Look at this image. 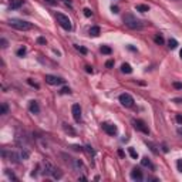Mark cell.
I'll return each mask as SVG.
<instances>
[{"mask_svg":"<svg viewBox=\"0 0 182 182\" xmlns=\"http://www.w3.org/2000/svg\"><path fill=\"white\" fill-rule=\"evenodd\" d=\"M124 24L131 30H141L144 27V21L138 19L137 16H134L132 13H128V14L124 16Z\"/></svg>","mask_w":182,"mask_h":182,"instance_id":"1","label":"cell"},{"mask_svg":"<svg viewBox=\"0 0 182 182\" xmlns=\"http://www.w3.org/2000/svg\"><path fill=\"white\" fill-rule=\"evenodd\" d=\"M9 26L16 30H20V31H27L33 29V24L27 20H21V19H12L9 20Z\"/></svg>","mask_w":182,"mask_h":182,"instance_id":"2","label":"cell"},{"mask_svg":"<svg viewBox=\"0 0 182 182\" xmlns=\"http://www.w3.org/2000/svg\"><path fill=\"white\" fill-rule=\"evenodd\" d=\"M43 172H44V175H47V176H51V178L54 179H60L63 176V172L58 168H56L53 164L50 162H46L44 164V169H43Z\"/></svg>","mask_w":182,"mask_h":182,"instance_id":"3","label":"cell"},{"mask_svg":"<svg viewBox=\"0 0 182 182\" xmlns=\"http://www.w3.org/2000/svg\"><path fill=\"white\" fill-rule=\"evenodd\" d=\"M56 20H57V23L60 24L64 30H67V31L73 30V24H71V20L68 19V16L63 14V13H56Z\"/></svg>","mask_w":182,"mask_h":182,"instance_id":"4","label":"cell"},{"mask_svg":"<svg viewBox=\"0 0 182 182\" xmlns=\"http://www.w3.org/2000/svg\"><path fill=\"white\" fill-rule=\"evenodd\" d=\"M118 100H120V103H121V105L122 107H125V108H131V107H134V98H132V95L131 94H128V93H122L118 97Z\"/></svg>","mask_w":182,"mask_h":182,"instance_id":"5","label":"cell"},{"mask_svg":"<svg viewBox=\"0 0 182 182\" xmlns=\"http://www.w3.org/2000/svg\"><path fill=\"white\" fill-rule=\"evenodd\" d=\"M132 125H134V128H135L137 131L142 132V134H145V135H149V128H148V125L145 124V121L132 120Z\"/></svg>","mask_w":182,"mask_h":182,"instance_id":"6","label":"cell"},{"mask_svg":"<svg viewBox=\"0 0 182 182\" xmlns=\"http://www.w3.org/2000/svg\"><path fill=\"white\" fill-rule=\"evenodd\" d=\"M101 128H103V131L105 134H108V135L114 137L118 134V128H117L115 124H111V122H101Z\"/></svg>","mask_w":182,"mask_h":182,"instance_id":"7","label":"cell"},{"mask_svg":"<svg viewBox=\"0 0 182 182\" xmlns=\"http://www.w3.org/2000/svg\"><path fill=\"white\" fill-rule=\"evenodd\" d=\"M44 80H46L47 84H50V85H61V84H64V80H63L61 77L51 76V74H47Z\"/></svg>","mask_w":182,"mask_h":182,"instance_id":"8","label":"cell"},{"mask_svg":"<svg viewBox=\"0 0 182 182\" xmlns=\"http://www.w3.org/2000/svg\"><path fill=\"white\" fill-rule=\"evenodd\" d=\"M71 114H73V118L76 122H80V121H81V107H80V104H73V107H71Z\"/></svg>","mask_w":182,"mask_h":182,"instance_id":"9","label":"cell"},{"mask_svg":"<svg viewBox=\"0 0 182 182\" xmlns=\"http://www.w3.org/2000/svg\"><path fill=\"white\" fill-rule=\"evenodd\" d=\"M130 176H131L132 181H142L144 179V174L141 168H132V171L130 172Z\"/></svg>","mask_w":182,"mask_h":182,"instance_id":"10","label":"cell"},{"mask_svg":"<svg viewBox=\"0 0 182 182\" xmlns=\"http://www.w3.org/2000/svg\"><path fill=\"white\" fill-rule=\"evenodd\" d=\"M29 110H30L31 114H39L40 112V105L39 103L36 100H31L30 103H29Z\"/></svg>","mask_w":182,"mask_h":182,"instance_id":"11","label":"cell"},{"mask_svg":"<svg viewBox=\"0 0 182 182\" xmlns=\"http://www.w3.org/2000/svg\"><path fill=\"white\" fill-rule=\"evenodd\" d=\"M74 168L77 171H80V172H87V168H85V165L83 164V161H80V159H74Z\"/></svg>","mask_w":182,"mask_h":182,"instance_id":"12","label":"cell"},{"mask_svg":"<svg viewBox=\"0 0 182 182\" xmlns=\"http://www.w3.org/2000/svg\"><path fill=\"white\" fill-rule=\"evenodd\" d=\"M100 33H101V29L98 27V26H93V27L88 30V34L93 36V37H97V36H100Z\"/></svg>","mask_w":182,"mask_h":182,"instance_id":"13","label":"cell"},{"mask_svg":"<svg viewBox=\"0 0 182 182\" xmlns=\"http://www.w3.org/2000/svg\"><path fill=\"white\" fill-rule=\"evenodd\" d=\"M24 3V0H12V3H10V9L12 10H14V9H19L21 7Z\"/></svg>","mask_w":182,"mask_h":182,"instance_id":"14","label":"cell"},{"mask_svg":"<svg viewBox=\"0 0 182 182\" xmlns=\"http://www.w3.org/2000/svg\"><path fill=\"white\" fill-rule=\"evenodd\" d=\"M141 164H142V167H148V168H151V169H155L154 167V164L149 161V158H147V157H144L142 159H141Z\"/></svg>","mask_w":182,"mask_h":182,"instance_id":"15","label":"cell"},{"mask_svg":"<svg viewBox=\"0 0 182 182\" xmlns=\"http://www.w3.org/2000/svg\"><path fill=\"white\" fill-rule=\"evenodd\" d=\"M135 10H137V12H141V13L149 12V6H147V4H137Z\"/></svg>","mask_w":182,"mask_h":182,"instance_id":"16","label":"cell"},{"mask_svg":"<svg viewBox=\"0 0 182 182\" xmlns=\"http://www.w3.org/2000/svg\"><path fill=\"white\" fill-rule=\"evenodd\" d=\"M121 71L122 73H125V74H131L132 73V67L128 64V63H124L122 66H121Z\"/></svg>","mask_w":182,"mask_h":182,"instance_id":"17","label":"cell"},{"mask_svg":"<svg viewBox=\"0 0 182 182\" xmlns=\"http://www.w3.org/2000/svg\"><path fill=\"white\" fill-rule=\"evenodd\" d=\"M63 128H64V131L68 132L70 135H76V134H77V132H76V130H74L71 125H68V124H63Z\"/></svg>","mask_w":182,"mask_h":182,"instance_id":"18","label":"cell"},{"mask_svg":"<svg viewBox=\"0 0 182 182\" xmlns=\"http://www.w3.org/2000/svg\"><path fill=\"white\" fill-rule=\"evenodd\" d=\"M176 46H178V41H176L175 39L168 40V47H169V48H176Z\"/></svg>","mask_w":182,"mask_h":182,"instance_id":"19","label":"cell"},{"mask_svg":"<svg viewBox=\"0 0 182 182\" xmlns=\"http://www.w3.org/2000/svg\"><path fill=\"white\" fill-rule=\"evenodd\" d=\"M101 53H103V54H111V47H108V46H101Z\"/></svg>","mask_w":182,"mask_h":182,"instance_id":"20","label":"cell"},{"mask_svg":"<svg viewBox=\"0 0 182 182\" xmlns=\"http://www.w3.org/2000/svg\"><path fill=\"white\" fill-rule=\"evenodd\" d=\"M7 111H9V105L6 104V103H3V104H2V110H0V114H2V115H6Z\"/></svg>","mask_w":182,"mask_h":182,"instance_id":"21","label":"cell"},{"mask_svg":"<svg viewBox=\"0 0 182 182\" xmlns=\"http://www.w3.org/2000/svg\"><path fill=\"white\" fill-rule=\"evenodd\" d=\"M26 51H27V50H26V47H20L19 50L16 51V54L19 56V57H23V56L26 54Z\"/></svg>","mask_w":182,"mask_h":182,"instance_id":"22","label":"cell"},{"mask_svg":"<svg viewBox=\"0 0 182 182\" xmlns=\"http://www.w3.org/2000/svg\"><path fill=\"white\" fill-rule=\"evenodd\" d=\"M128 152H130V155H131V157H132L134 159L138 158V152H137L135 149H134V148H128Z\"/></svg>","mask_w":182,"mask_h":182,"instance_id":"23","label":"cell"},{"mask_svg":"<svg viewBox=\"0 0 182 182\" xmlns=\"http://www.w3.org/2000/svg\"><path fill=\"white\" fill-rule=\"evenodd\" d=\"M155 43H157V44H164V39H162V36H159V34H157L155 36Z\"/></svg>","mask_w":182,"mask_h":182,"instance_id":"24","label":"cell"},{"mask_svg":"<svg viewBox=\"0 0 182 182\" xmlns=\"http://www.w3.org/2000/svg\"><path fill=\"white\" fill-rule=\"evenodd\" d=\"M84 151H87L90 155H91V157H94V155H95V152L93 151V147H90V145H87V147L84 148Z\"/></svg>","mask_w":182,"mask_h":182,"instance_id":"25","label":"cell"},{"mask_svg":"<svg viewBox=\"0 0 182 182\" xmlns=\"http://www.w3.org/2000/svg\"><path fill=\"white\" fill-rule=\"evenodd\" d=\"M83 12H84V16H85V17H91V16H93V12H91L88 7H85Z\"/></svg>","mask_w":182,"mask_h":182,"instance_id":"26","label":"cell"},{"mask_svg":"<svg viewBox=\"0 0 182 182\" xmlns=\"http://www.w3.org/2000/svg\"><path fill=\"white\" fill-rule=\"evenodd\" d=\"M176 168H178L179 172H182V159H178V161H176Z\"/></svg>","mask_w":182,"mask_h":182,"instance_id":"27","label":"cell"},{"mask_svg":"<svg viewBox=\"0 0 182 182\" xmlns=\"http://www.w3.org/2000/svg\"><path fill=\"white\" fill-rule=\"evenodd\" d=\"M76 48L77 50H80L83 53V54H87V48H84V47H80V46H76Z\"/></svg>","mask_w":182,"mask_h":182,"instance_id":"28","label":"cell"},{"mask_svg":"<svg viewBox=\"0 0 182 182\" xmlns=\"http://www.w3.org/2000/svg\"><path fill=\"white\" fill-rule=\"evenodd\" d=\"M61 93H63V94H70V93H71V90L68 88V87H64V88L61 90Z\"/></svg>","mask_w":182,"mask_h":182,"instance_id":"29","label":"cell"},{"mask_svg":"<svg viewBox=\"0 0 182 182\" xmlns=\"http://www.w3.org/2000/svg\"><path fill=\"white\" fill-rule=\"evenodd\" d=\"M46 3H48V4H51V6H56L57 4V0H44Z\"/></svg>","mask_w":182,"mask_h":182,"instance_id":"30","label":"cell"},{"mask_svg":"<svg viewBox=\"0 0 182 182\" xmlns=\"http://www.w3.org/2000/svg\"><path fill=\"white\" fill-rule=\"evenodd\" d=\"M175 120H176V122H178V124H182V115H181V114H178V115L175 117Z\"/></svg>","mask_w":182,"mask_h":182,"instance_id":"31","label":"cell"},{"mask_svg":"<svg viewBox=\"0 0 182 182\" xmlns=\"http://www.w3.org/2000/svg\"><path fill=\"white\" fill-rule=\"evenodd\" d=\"M0 41H2V47H3V48H6V47H7V40H6V39H2Z\"/></svg>","mask_w":182,"mask_h":182,"instance_id":"32","label":"cell"},{"mask_svg":"<svg viewBox=\"0 0 182 182\" xmlns=\"http://www.w3.org/2000/svg\"><path fill=\"white\" fill-rule=\"evenodd\" d=\"M105 66L108 67V68H111V67H112V66H114V61H112V60H108V61L105 63Z\"/></svg>","mask_w":182,"mask_h":182,"instance_id":"33","label":"cell"},{"mask_svg":"<svg viewBox=\"0 0 182 182\" xmlns=\"http://www.w3.org/2000/svg\"><path fill=\"white\" fill-rule=\"evenodd\" d=\"M37 41L40 43V44H46V39H44V37H39V39H37Z\"/></svg>","mask_w":182,"mask_h":182,"instance_id":"34","label":"cell"},{"mask_svg":"<svg viewBox=\"0 0 182 182\" xmlns=\"http://www.w3.org/2000/svg\"><path fill=\"white\" fill-rule=\"evenodd\" d=\"M111 10H112V13H118V7H117V6H112Z\"/></svg>","mask_w":182,"mask_h":182,"instance_id":"35","label":"cell"},{"mask_svg":"<svg viewBox=\"0 0 182 182\" xmlns=\"http://www.w3.org/2000/svg\"><path fill=\"white\" fill-rule=\"evenodd\" d=\"M174 87L175 88H182V84H179V83H174Z\"/></svg>","mask_w":182,"mask_h":182,"instance_id":"36","label":"cell"},{"mask_svg":"<svg viewBox=\"0 0 182 182\" xmlns=\"http://www.w3.org/2000/svg\"><path fill=\"white\" fill-rule=\"evenodd\" d=\"M85 70H87V73H93V68L90 66H85Z\"/></svg>","mask_w":182,"mask_h":182,"instance_id":"37","label":"cell"},{"mask_svg":"<svg viewBox=\"0 0 182 182\" xmlns=\"http://www.w3.org/2000/svg\"><path fill=\"white\" fill-rule=\"evenodd\" d=\"M176 132H178L179 135H181V137H182V127H179V128H178V131H176Z\"/></svg>","mask_w":182,"mask_h":182,"instance_id":"38","label":"cell"},{"mask_svg":"<svg viewBox=\"0 0 182 182\" xmlns=\"http://www.w3.org/2000/svg\"><path fill=\"white\" fill-rule=\"evenodd\" d=\"M64 3H66V4H68V6L71 7V2H70V0H64Z\"/></svg>","mask_w":182,"mask_h":182,"instance_id":"39","label":"cell"},{"mask_svg":"<svg viewBox=\"0 0 182 182\" xmlns=\"http://www.w3.org/2000/svg\"><path fill=\"white\" fill-rule=\"evenodd\" d=\"M118 155H120V157H124V152H122V151L120 149V151H118Z\"/></svg>","mask_w":182,"mask_h":182,"instance_id":"40","label":"cell"},{"mask_svg":"<svg viewBox=\"0 0 182 182\" xmlns=\"http://www.w3.org/2000/svg\"><path fill=\"white\" fill-rule=\"evenodd\" d=\"M174 101H176V103H182V98H175Z\"/></svg>","mask_w":182,"mask_h":182,"instance_id":"41","label":"cell"},{"mask_svg":"<svg viewBox=\"0 0 182 182\" xmlns=\"http://www.w3.org/2000/svg\"><path fill=\"white\" fill-rule=\"evenodd\" d=\"M179 56H181V58H182V48H181V51H179Z\"/></svg>","mask_w":182,"mask_h":182,"instance_id":"42","label":"cell"}]
</instances>
